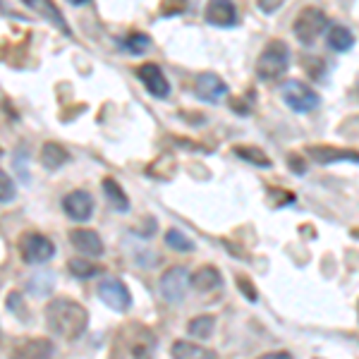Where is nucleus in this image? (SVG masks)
Returning a JSON list of instances; mask_svg holds the SVG:
<instances>
[{"label": "nucleus", "mask_w": 359, "mask_h": 359, "mask_svg": "<svg viewBox=\"0 0 359 359\" xmlns=\"http://www.w3.org/2000/svg\"><path fill=\"white\" fill-rule=\"evenodd\" d=\"M237 285L242 287V294H245V297L249 299V302H257V290H254V285L252 283L247 280V278H237Z\"/></svg>", "instance_id": "obj_28"}, {"label": "nucleus", "mask_w": 359, "mask_h": 359, "mask_svg": "<svg viewBox=\"0 0 359 359\" xmlns=\"http://www.w3.org/2000/svg\"><path fill=\"white\" fill-rule=\"evenodd\" d=\"M123 48L130 50V53H135V55H142V53H147V50L151 48V39H149L144 32L127 34V36L123 39Z\"/></svg>", "instance_id": "obj_22"}, {"label": "nucleus", "mask_w": 359, "mask_h": 359, "mask_svg": "<svg viewBox=\"0 0 359 359\" xmlns=\"http://www.w3.org/2000/svg\"><path fill=\"white\" fill-rule=\"evenodd\" d=\"M158 290L165 302H170V304L182 302L189 290V271L184 269V266H172V269H168L165 273L161 276Z\"/></svg>", "instance_id": "obj_7"}, {"label": "nucleus", "mask_w": 359, "mask_h": 359, "mask_svg": "<svg viewBox=\"0 0 359 359\" xmlns=\"http://www.w3.org/2000/svg\"><path fill=\"white\" fill-rule=\"evenodd\" d=\"M326 27H328V17H326L323 10L304 8L302 13L294 17L292 32H294V36H297L304 46H311L323 32H326Z\"/></svg>", "instance_id": "obj_5"}, {"label": "nucleus", "mask_w": 359, "mask_h": 359, "mask_svg": "<svg viewBox=\"0 0 359 359\" xmlns=\"http://www.w3.org/2000/svg\"><path fill=\"white\" fill-rule=\"evenodd\" d=\"M280 96H283V101H285V106L292 108L294 113H311V111H316L318 103H321V96H318L311 86L299 82V79H287V82L280 86Z\"/></svg>", "instance_id": "obj_4"}, {"label": "nucleus", "mask_w": 359, "mask_h": 359, "mask_svg": "<svg viewBox=\"0 0 359 359\" xmlns=\"http://www.w3.org/2000/svg\"><path fill=\"white\" fill-rule=\"evenodd\" d=\"M326 43L335 53H345V50H350L355 46V34L343 25H333L326 34Z\"/></svg>", "instance_id": "obj_18"}, {"label": "nucleus", "mask_w": 359, "mask_h": 359, "mask_svg": "<svg viewBox=\"0 0 359 359\" xmlns=\"http://www.w3.org/2000/svg\"><path fill=\"white\" fill-rule=\"evenodd\" d=\"M172 359H221L213 350H206L201 345H194L189 340H175L170 347Z\"/></svg>", "instance_id": "obj_17"}, {"label": "nucleus", "mask_w": 359, "mask_h": 359, "mask_svg": "<svg viewBox=\"0 0 359 359\" xmlns=\"http://www.w3.org/2000/svg\"><path fill=\"white\" fill-rule=\"evenodd\" d=\"M10 359H53V343L48 338H32L20 343Z\"/></svg>", "instance_id": "obj_13"}, {"label": "nucleus", "mask_w": 359, "mask_h": 359, "mask_svg": "<svg viewBox=\"0 0 359 359\" xmlns=\"http://www.w3.org/2000/svg\"><path fill=\"white\" fill-rule=\"evenodd\" d=\"M62 211H65L72 221L84 223V221H89L91 213H94V199H91V194L84 192V189H74V192L65 194V199H62Z\"/></svg>", "instance_id": "obj_10"}, {"label": "nucleus", "mask_w": 359, "mask_h": 359, "mask_svg": "<svg viewBox=\"0 0 359 359\" xmlns=\"http://www.w3.org/2000/svg\"><path fill=\"white\" fill-rule=\"evenodd\" d=\"M46 323H48L50 333H55L60 340L82 338L86 326H89V314L79 302L69 297H57L48 306H46Z\"/></svg>", "instance_id": "obj_1"}, {"label": "nucleus", "mask_w": 359, "mask_h": 359, "mask_svg": "<svg viewBox=\"0 0 359 359\" xmlns=\"http://www.w3.org/2000/svg\"><path fill=\"white\" fill-rule=\"evenodd\" d=\"M259 8H262L264 10V13H273V10H278V8H280V3H278V0H276V3H259Z\"/></svg>", "instance_id": "obj_30"}, {"label": "nucleus", "mask_w": 359, "mask_h": 359, "mask_svg": "<svg viewBox=\"0 0 359 359\" xmlns=\"http://www.w3.org/2000/svg\"><path fill=\"white\" fill-rule=\"evenodd\" d=\"M165 245L168 247H172V252H182V254H187V252H194V242L189 240L184 233H180V230H168L165 233Z\"/></svg>", "instance_id": "obj_25"}, {"label": "nucleus", "mask_w": 359, "mask_h": 359, "mask_svg": "<svg viewBox=\"0 0 359 359\" xmlns=\"http://www.w3.org/2000/svg\"><path fill=\"white\" fill-rule=\"evenodd\" d=\"M257 359H292L290 352H269V355H262Z\"/></svg>", "instance_id": "obj_29"}, {"label": "nucleus", "mask_w": 359, "mask_h": 359, "mask_svg": "<svg viewBox=\"0 0 359 359\" xmlns=\"http://www.w3.org/2000/svg\"><path fill=\"white\" fill-rule=\"evenodd\" d=\"M103 192H106V199L115 206V211H120V213L130 211V199H127V194L123 192V187H120L115 180H111V177L103 180Z\"/></svg>", "instance_id": "obj_20"}, {"label": "nucleus", "mask_w": 359, "mask_h": 359, "mask_svg": "<svg viewBox=\"0 0 359 359\" xmlns=\"http://www.w3.org/2000/svg\"><path fill=\"white\" fill-rule=\"evenodd\" d=\"M194 94L196 98H201V101H206V103H221V98L228 94V84H225L218 74L204 72L196 77Z\"/></svg>", "instance_id": "obj_11"}, {"label": "nucleus", "mask_w": 359, "mask_h": 359, "mask_svg": "<svg viewBox=\"0 0 359 359\" xmlns=\"http://www.w3.org/2000/svg\"><path fill=\"white\" fill-rule=\"evenodd\" d=\"M0 154H3V151H0Z\"/></svg>", "instance_id": "obj_31"}, {"label": "nucleus", "mask_w": 359, "mask_h": 359, "mask_svg": "<svg viewBox=\"0 0 359 359\" xmlns=\"http://www.w3.org/2000/svg\"><path fill=\"white\" fill-rule=\"evenodd\" d=\"M287 67H290V48H287V43L280 41V39H273V41L266 43V48L257 60L259 79H264V82L280 79L287 72Z\"/></svg>", "instance_id": "obj_3"}, {"label": "nucleus", "mask_w": 359, "mask_h": 359, "mask_svg": "<svg viewBox=\"0 0 359 359\" xmlns=\"http://www.w3.org/2000/svg\"><path fill=\"white\" fill-rule=\"evenodd\" d=\"M15 194H17V189H15L13 177H10L5 170H0V204H8V201H13Z\"/></svg>", "instance_id": "obj_27"}, {"label": "nucleus", "mask_w": 359, "mask_h": 359, "mask_svg": "<svg viewBox=\"0 0 359 359\" xmlns=\"http://www.w3.org/2000/svg\"><path fill=\"white\" fill-rule=\"evenodd\" d=\"M27 5L29 8H34V10H39L41 15H46V17H50L53 20V25H57L62 29V32H67V27H65V22H62V15L57 13V10L53 8L50 3H34V0H27Z\"/></svg>", "instance_id": "obj_26"}, {"label": "nucleus", "mask_w": 359, "mask_h": 359, "mask_svg": "<svg viewBox=\"0 0 359 359\" xmlns=\"http://www.w3.org/2000/svg\"><path fill=\"white\" fill-rule=\"evenodd\" d=\"M67 269H69V273H72L74 278H96L98 273H101V266H96V264H91V262H84V259H69V264H67Z\"/></svg>", "instance_id": "obj_24"}, {"label": "nucleus", "mask_w": 359, "mask_h": 359, "mask_svg": "<svg viewBox=\"0 0 359 359\" xmlns=\"http://www.w3.org/2000/svg\"><path fill=\"white\" fill-rule=\"evenodd\" d=\"M156 335L142 323H127L115 333L113 359H154Z\"/></svg>", "instance_id": "obj_2"}, {"label": "nucleus", "mask_w": 359, "mask_h": 359, "mask_svg": "<svg viewBox=\"0 0 359 359\" xmlns=\"http://www.w3.org/2000/svg\"><path fill=\"white\" fill-rule=\"evenodd\" d=\"M39 158H41V163L48 168V170H57V168H62L69 161V154H67V149L60 147V144L48 142V144H43Z\"/></svg>", "instance_id": "obj_19"}, {"label": "nucleus", "mask_w": 359, "mask_h": 359, "mask_svg": "<svg viewBox=\"0 0 359 359\" xmlns=\"http://www.w3.org/2000/svg\"><path fill=\"white\" fill-rule=\"evenodd\" d=\"M213 326H216V318H213V316H196V318H192V321L187 323V331H189L192 338L206 340V338H211Z\"/></svg>", "instance_id": "obj_21"}, {"label": "nucleus", "mask_w": 359, "mask_h": 359, "mask_svg": "<svg viewBox=\"0 0 359 359\" xmlns=\"http://www.w3.org/2000/svg\"><path fill=\"white\" fill-rule=\"evenodd\" d=\"M306 156L316 163H340V161H350V163H359V154L350 151V149H335V147H309Z\"/></svg>", "instance_id": "obj_14"}, {"label": "nucleus", "mask_w": 359, "mask_h": 359, "mask_svg": "<svg viewBox=\"0 0 359 359\" xmlns=\"http://www.w3.org/2000/svg\"><path fill=\"white\" fill-rule=\"evenodd\" d=\"M20 254L25 264L39 266V264H46L48 259H53L55 245L41 233H25L20 240Z\"/></svg>", "instance_id": "obj_6"}, {"label": "nucleus", "mask_w": 359, "mask_h": 359, "mask_svg": "<svg viewBox=\"0 0 359 359\" xmlns=\"http://www.w3.org/2000/svg\"><path fill=\"white\" fill-rule=\"evenodd\" d=\"M69 242L77 252L86 254V257H103L106 247H103V240L98 237V233L94 230H86V228H77L69 233Z\"/></svg>", "instance_id": "obj_12"}, {"label": "nucleus", "mask_w": 359, "mask_h": 359, "mask_svg": "<svg viewBox=\"0 0 359 359\" xmlns=\"http://www.w3.org/2000/svg\"><path fill=\"white\" fill-rule=\"evenodd\" d=\"M233 151H235V156H240L242 161H249V163H254L259 168H271V158L257 147H235Z\"/></svg>", "instance_id": "obj_23"}, {"label": "nucleus", "mask_w": 359, "mask_h": 359, "mask_svg": "<svg viewBox=\"0 0 359 359\" xmlns=\"http://www.w3.org/2000/svg\"><path fill=\"white\" fill-rule=\"evenodd\" d=\"M137 77H139V82L147 86V91L154 98H168V94H170V84H168L163 69L156 65V62H144V65H139Z\"/></svg>", "instance_id": "obj_9"}, {"label": "nucleus", "mask_w": 359, "mask_h": 359, "mask_svg": "<svg viewBox=\"0 0 359 359\" xmlns=\"http://www.w3.org/2000/svg\"><path fill=\"white\" fill-rule=\"evenodd\" d=\"M189 285L199 292H211L223 285V276L216 266H201V269H196L194 273L189 276Z\"/></svg>", "instance_id": "obj_16"}, {"label": "nucleus", "mask_w": 359, "mask_h": 359, "mask_svg": "<svg viewBox=\"0 0 359 359\" xmlns=\"http://www.w3.org/2000/svg\"><path fill=\"white\" fill-rule=\"evenodd\" d=\"M206 22L213 27H233L237 22V10L228 0H213L206 8Z\"/></svg>", "instance_id": "obj_15"}, {"label": "nucleus", "mask_w": 359, "mask_h": 359, "mask_svg": "<svg viewBox=\"0 0 359 359\" xmlns=\"http://www.w3.org/2000/svg\"><path fill=\"white\" fill-rule=\"evenodd\" d=\"M98 297L106 306H111L113 311H127L132 306V294L127 290V285L118 278H106L98 285Z\"/></svg>", "instance_id": "obj_8"}]
</instances>
